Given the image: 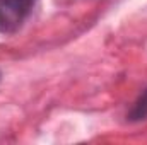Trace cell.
<instances>
[{
    "label": "cell",
    "mask_w": 147,
    "mask_h": 145,
    "mask_svg": "<svg viewBox=\"0 0 147 145\" xmlns=\"http://www.w3.org/2000/svg\"><path fill=\"white\" fill-rule=\"evenodd\" d=\"M34 0H0V33H16L26 21Z\"/></svg>",
    "instance_id": "obj_1"
},
{
    "label": "cell",
    "mask_w": 147,
    "mask_h": 145,
    "mask_svg": "<svg viewBox=\"0 0 147 145\" xmlns=\"http://www.w3.org/2000/svg\"><path fill=\"white\" fill-rule=\"evenodd\" d=\"M128 119H130V121H142V119H147V89L140 94V97L135 101L134 108L130 109Z\"/></svg>",
    "instance_id": "obj_2"
}]
</instances>
